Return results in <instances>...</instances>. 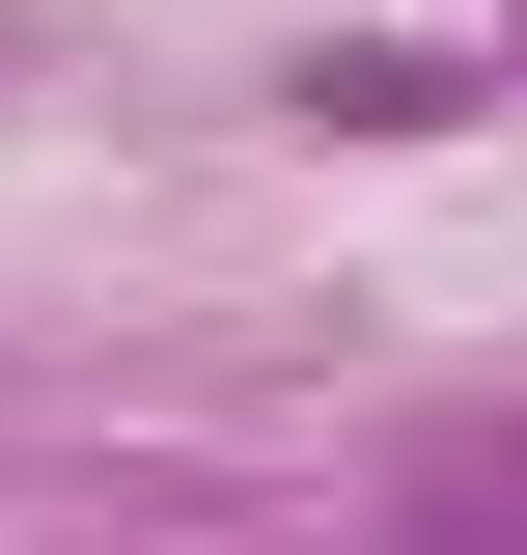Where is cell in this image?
Wrapping results in <instances>:
<instances>
[{
    "label": "cell",
    "mask_w": 527,
    "mask_h": 555,
    "mask_svg": "<svg viewBox=\"0 0 527 555\" xmlns=\"http://www.w3.org/2000/svg\"><path fill=\"white\" fill-rule=\"evenodd\" d=\"M416 528H527V416H472V444H416Z\"/></svg>",
    "instance_id": "obj_1"
}]
</instances>
